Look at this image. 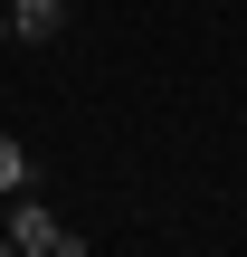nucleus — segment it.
<instances>
[{
  "mask_svg": "<svg viewBox=\"0 0 247 257\" xmlns=\"http://www.w3.org/2000/svg\"><path fill=\"white\" fill-rule=\"evenodd\" d=\"M0 229H10V200H0Z\"/></svg>",
  "mask_w": 247,
  "mask_h": 257,
  "instance_id": "obj_6",
  "label": "nucleus"
},
{
  "mask_svg": "<svg viewBox=\"0 0 247 257\" xmlns=\"http://www.w3.org/2000/svg\"><path fill=\"white\" fill-rule=\"evenodd\" d=\"M0 257H19V238H10V229H0Z\"/></svg>",
  "mask_w": 247,
  "mask_h": 257,
  "instance_id": "obj_4",
  "label": "nucleus"
},
{
  "mask_svg": "<svg viewBox=\"0 0 247 257\" xmlns=\"http://www.w3.org/2000/svg\"><path fill=\"white\" fill-rule=\"evenodd\" d=\"M19 191H29V143L0 134V200H19Z\"/></svg>",
  "mask_w": 247,
  "mask_h": 257,
  "instance_id": "obj_3",
  "label": "nucleus"
},
{
  "mask_svg": "<svg viewBox=\"0 0 247 257\" xmlns=\"http://www.w3.org/2000/svg\"><path fill=\"white\" fill-rule=\"evenodd\" d=\"M0 48H10V10H0Z\"/></svg>",
  "mask_w": 247,
  "mask_h": 257,
  "instance_id": "obj_5",
  "label": "nucleus"
},
{
  "mask_svg": "<svg viewBox=\"0 0 247 257\" xmlns=\"http://www.w3.org/2000/svg\"><path fill=\"white\" fill-rule=\"evenodd\" d=\"M10 238H19V257H57V238H67V229H57L29 191H19V200H10Z\"/></svg>",
  "mask_w": 247,
  "mask_h": 257,
  "instance_id": "obj_1",
  "label": "nucleus"
},
{
  "mask_svg": "<svg viewBox=\"0 0 247 257\" xmlns=\"http://www.w3.org/2000/svg\"><path fill=\"white\" fill-rule=\"evenodd\" d=\"M0 10H10V38H29V48H48L67 29V0H0Z\"/></svg>",
  "mask_w": 247,
  "mask_h": 257,
  "instance_id": "obj_2",
  "label": "nucleus"
}]
</instances>
